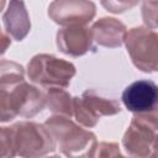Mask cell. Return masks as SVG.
<instances>
[{
	"label": "cell",
	"instance_id": "6da1fadb",
	"mask_svg": "<svg viewBox=\"0 0 158 158\" xmlns=\"http://www.w3.org/2000/svg\"><path fill=\"white\" fill-rule=\"evenodd\" d=\"M44 106V94L25 79L0 83V122L11 121L16 116L31 118Z\"/></svg>",
	"mask_w": 158,
	"mask_h": 158
},
{
	"label": "cell",
	"instance_id": "7a4b0ae2",
	"mask_svg": "<svg viewBox=\"0 0 158 158\" xmlns=\"http://www.w3.org/2000/svg\"><path fill=\"white\" fill-rule=\"evenodd\" d=\"M51 132L56 147L67 157H94L96 137L63 115L51 116L43 123Z\"/></svg>",
	"mask_w": 158,
	"mask_h": 158
},
{
	"label": "cell",
	"instance_id": "3957f363",
	"mask_svg": "<svg viewBox=\"0 0 158 158\" xmlns=\"http://www.w3.org/2000/svg\"><path fill=\"white\" fill-rule=\"evenodd\" d=\"M27 75L31 81L46 88H67L75 75L73 63L52 54H37L27 64Z\"/></svg>",
	"mask_w": 158,
	"mask_h": 158
},
{
	"label": "cell",
	"instance_id": "277c9868",
	"mask_svg": "<svg viewBox=\"0 0 158 158\" xmlns=\"http://www.w3.org/2000/svg\"><path fill=\"white\" fill-rule=\"evenodd\" d=\"M11 132L15 152L21 157H42L56 149V142L44 125L22 121L12 125Z\"/></svg>",
	"mask_w": 158,
	"mask_h": 158
},
{
	"label": "cell",
	"instance_id": "5b68a950",
	"mask_svg": "<svg viewBox=\"0 0 158 158\" xmlns=\"http://www.w3.org/2000/svg\"><path fill=\"white\" fill-rule=\"evenodd\" d=\"M123 42L135 67L144 73H153L157 70L158 36L152 28H131L126 32Z\"/></svg>",
	"mask_w": 158,
	"mask_h": 158
},
{
	"label": "cell",
	"instance_id": "8992f818",
	"mask_svg": "<svg viewBox=\"0 0 158 158\" xmlns=\"http://www.w3.org/2000/svg\"><path fill=\"white\" fill-rule=\"evenodd\" d=\"M157 127V116L154 114H136L122 138L126 152L136 157H151L154 153Z\"/></svg>",
	"mask_w": 158,
	"mask_h": 158
},
{
	"label": "cell",
	"instance_id": "52a82bcc",
	"mask_svg": "<svg viewBox=\"0 0 158 158\" xmlns=\"http://www.w3.org/2000/svg\"><path fill=\"white\" fill-rule=\"evenodd\" d=\"M121 111L116 100L99 96L94 90H86L83 95L73 98V115L85 127H94L101 116L116 115Z\"/></svg>",
	"mask_w": 158,
	"mask_h": 158
},
{
	"label": "cell",
	"instance_id": "ba28073f",
	"mask_svg": "<svg viewBox=\"0 0 158 158\" xmlns=\"http://www.w3.org/2000/svg\"><path fill=\"white\" fill-rule=\"evenodd\" d=\"M96 14L90 0H54L48 6V16L60 26L86 25Z\"/></svg>",
	"mask_w": 158,
	"mask_h": 158
},
{
	"label": "cell",
	"instance_id": "9c48e42d",
	"mask_svg": "<svg viewBox=\"0 0 158 158\" xmlns=\"http://www.w3.org/2000/svg\"><path fill=\"white\" fill-rule=\"evenodd\" d=\"M121 99L127 110L135 114H151L157 106L158 88L152 80H137L123 90Z\"/></svg>",
	"mask_w": 158,
	"mask_h": 158
},
{
	"label": "cell",
	"instance_id": "30bf717a",
	"mask_svg": "<svg viewBox=\"0 0 158 158\" xmlns=\"http://www.w3.org/2000/svg\"><path fill=\"white\" fill-rule=\"evenodd\" d=\"M58 49L72 57L84 56L93 47V36L90 28L83 25L64 26L57 32Z\"/></svg>",
	"mask_w": 158,
	"mask_h": 158
},
{
	"label": "cell",
	"instance_id": "8fae6325",
	"mask_svg": "<svg viewBox=\"0 0 158 158\" xmlns=\"http://www.w3.org/2000/svg\"><path fill=\"white\" fill-rule=\"evenodd\" d=\"M90 31L93 41L98 44L107 48H116L123 43L127 28L121 21L114 17H102L91 26Z\"/></svg>",
	"mask_w": 158,
	"mask_h": 158
},
{
	"label": "cell",
	"instance_id": "7c38bea8",
	"mask_svg": "<svg viewBox=\"0 0 158 158\" xmlns=\"http://www.w3.org/2000/svg\"><path fill=\"white\" fill-rule=\"evenodd\" d=\"M4 27L15 41H22L31 30V21L22 0H10L7 10L2 15Z\"/></svg>",
	"mask_w": 158,
	"mask_h": 158
},
{
	"label": "cell",
	"instance_id": "4fadbf2b",
	"mask_svg": "<svg viewBox=\"0 0 158 158\" xmlns=\"http://www.w3.org/2000/svg\"><path fill=\"white\" fill-rule=\"evenodd\" d=\"M46 105L57 115L73 116V98L63 88H49L46 93Z\"/></svg>",
	"mask_w": 158,
	"mask_h": 158
},
{
	"label": "cell",
	"instance_id": "5bb4252c",
	"mask_svg": "<svg viewBox=\"0 0 158 158\" xmlns=\"http://www.w3.org/2000/svg\"><path fill=\"white\" fill-rule=\"evenodd\" d=\"M25 72L22 65L10 62V60H0V83L17 81L25 79Z\"/></svg>",
	"mask_w": 158,
	"mask_h": 158
},
{
	"label": "cell",
	"instance_id": "9a60e30c",
	"mask_svg": "<svg viewBox=\"0 0 158 158\" xmlns=\"http://www.w3.org/2000/svg\"><path fill=\"white\" fill-rule=\"evenodd\" d=\"M16 156L11 127H0V157H14Z\"/></svg>",
	"mask_w": 158,
	"mask_h": 158
},
{
	"label": "cell",
	"instance_id": "2e32d148",
	"mask_svg": "<svg viewBox=\"0 0 158 158\" xmlns=\"http://www.w3.org/2000/svg\"><path fill=\"white\" fill-rule=\"evenodd\" d=\"M139 0H100L101 5L112 14H122L138 4Z\"/></svg>",
	"mask_w": 158,
	"mask_h": 158
},
{
	"label": "cell",
	"instance_id": "e0dca14e",
	"mask_svg": "<svg viewBox=\"0 0 158 158\" xmlns=\"http://www.w3.org/2000/svg\"><path fill=\"white\" fill-rule=\"evenodd\" d=\"M142 17L152 30L157 27V0H143Z\"/></svg>",
	"mask_w": 158,
	"mask_h": 158
},
{
	"label": "cell",
	"instance_id": "ac0fdd59",
	"mask_svg": "<svg viewBox=\"0 0 158 158\" xmlns=\"http://www.w3.org/2000/svg\"><path fill=\"white\" fill-rule=\"evenodd\" d=\"M98 152L94 153L95 156H101V157H112V156H120V151H118V146L116 143H107V142H101L99 144H96L95 148Z\"/></svg>",
	"mask_w": 158,
	"mask_h": 158
},
{
	"label": "cell",
	"instance_id": "d6986e66",
	"mask_svg": "<svg viewBox=\"0 0 158 158\" xmlns=\"http://www.w3.org/2000/svg\"><path fill=\"white\" fill-rule=\"evenodd\" d=\"M10 44H11V40H10V37L7 36V35H5V33H0V57L1 56H4V53L6 52V49L10 47Z\"/></svg>",
	"mask_w": 158,
	"mask_h": 158
},
{
	"label": "cell",
	"instance_id": "ffe728a7",
	"mask_svg": "<svg viewBox=\"0 0 158 158\" xmlns=\"http://www.w3.org/2000/svg\"><path fill=\"white\" fill-rule=\"evenodd\" d=\"M5 2H6V0H0V12L2 11V9L5 6Z\"/></svg>",
	"mask_w": 158,
	"mask_h": 158
},
{
	"label": "cell",
	"instance_id": "44dd1931",
	"mask_svg": "<svg viewBox=\"0 0 158 158\" xmlns=\"http://www.w3.org/2000/svg\"><path fill=\"white\" fill-rule=\"evenodd\" d=\"M0 33H1V30H0Z\"/></svg>",
	"mask_w": 158,
	"mask_h": 158
}]
</instances>
